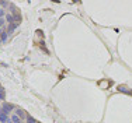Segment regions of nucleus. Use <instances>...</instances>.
<instances>
[{"label":"nucleus","instance_id":"nucleus-11","mask_svg":"<svg viewBox=\"0 0 132 123\" xmlns=\"http://www.w3.org/2000/svg\"><path fill=\"white\" fill-rule=\"evenodd\" d=\"M37 34H38V35H39L41 38H44V32H42L41 30H38V31H37Z\"/></svg>","mask_w":132,"mask_h":123},{"label":"nucleus","instance_id":"nucleus-4","mask_svg":"<svg viewBox=\"0 0 132 123\" xmlns=\"http://www.w3.org/2000/svg\"><path fill=\"white\" fill-rule=\"evenodd\" d=\"M117 90L119 91V92H124V94H128V95H132V90H129V88L125 87V86H118Z\"/></svg>","mask_w":132,"mask_h":123},{"label":"nucleus","instance_id":"nucleus-10","mask_svg":"<svg viewBox=\"0 0 132 123\" xmlns=\"http://www.w3.org/2000/svg\"><path fill=\"white\" fill-rule=\"evenodd\" d=\"M6 98V92H4V90L2 91V92H0V99H4Z\"/></svg>","mask_w":132,"mask_h":123},{"label":"nucleus","instance_id":"nucleus-9","mask_svg":"<svg viewBox=\"0 0 132 123\" xmlns=\"http://www.w3.org/2000/svg\"><path fill=\"white\" fill-rule=\"evenodd\" d=\"M26 123H37V120H35L34 118H31V116H28V118H27V122H26Z\"/></svg>","mask_w":132,"mask_h":123},{"label":"nucleus","instance_id":"nucleus-8","mask_svg":"<svg viewBox=\"0 0 132 123\" xmlns=\"http://www.w3.org/2000/svg\"><path fill=\"white\" fill-rule=\"evenodd\" d=\"M0 39H2V41L7 39V32H2V34H0Z\"/></svg>","mask_w":132,"mask_h":123},{"label":"nucleus","instance_id":"nucleus-2","mask_svg":"<svg viewBox=\"0 0 132 123\" xmlns=\"http://www.w3.org/2000/svg\"><path fill=\"white\" fill-rule=\"evenodd\" d=\"M14 113H15V115H17L20 119H21V120H27V118H28L27 112H24L23 109H14Z\"/></svg>","mask_w":132,"mask_h":123},{"label":"nucleus","instance_id":"nucleus-5","mask_svg":"<svg viewBox=\"0 0 132 123\" xmlns=\"http://www.w3.org/2000/svg\"><path fill=\"white\" fill-rule=\"evenodd\" d=\"M10 119H11V123H21V122H23L17 115H15V113H13V115L10 116Z\"/></svg>","mask_w":132,"mask_h":123},{"label":"nucleus","instance_id":"nucleus-7","mask_svg":"<svg viewBox=\"0 0 132 123\" xmlns=\"http://www.w3.org/2000/svg\"><path fill=\"white\" fill-rule=\"evenodd\" d=\"M6 24H7V23H6V20H4V18H0V30H3Z\"/></svg>","mask_w":132,"mask_h":123},{"label":"nucleus","instance_id":"nucleus-12","mask_svg":"<svg viewBox=\"0 0 132 123\" xmlns=\"http://www.w3.org/2000/svg\"><path fill=\"white\" fill-rule=\"evenodd\" d=\"M0 42H2V39H0Z\"/></svg>","mask_w":132,"mask_h":123},{"label":"nucleus","instance_id":"nucleus-6","mask_svg":"<svg viewBox=\"0 0 132 123\" xmlns=\"http://www.w3.org/2000/svg\"><path fill=\"white\" fill-rule=\"evenodd\" d=\"M39 48H41V49H42V50H44V52H45V53H46V55H49V52H48V49H46V48H45V42H44V41H41V42H39Z\"/></svg>","mask_w":132,"mask_h":123},{"label":"nucleus","instance_id":"nucleus-1","mask_svg":"<svg viewBox=\"0 0 132 123\" xmlns=\"http://www.w3.org/2000/svg\"><path fill=\"white\" fill-rule=\"evenodd\" d=\"M14 105H11V103H3L2 105V112L6 113V115H10L11 111H14Z\"/></svg>","mask_w":132,"mask_h":123},{"label":"nucleus","instance_id":"nucleus-3","mask_svg":"<svg viewBox=\"0 0 132 123\" xmlns=\"http://www.w3.org/2000/svg\"><path fill=\"white\" fill-rule=\"evenodd\" d=\"M10 122H11L10 116L3 113V112H0V123H10Z\"/></svg>","mask_w":132,"mask_h":123}]
</instances>
